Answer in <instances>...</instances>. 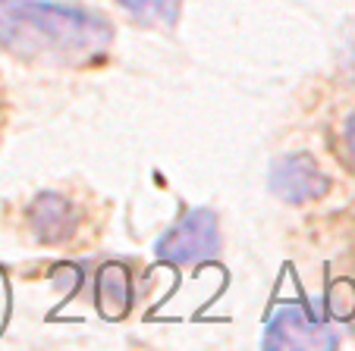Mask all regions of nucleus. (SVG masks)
Returning <instances> with one entry per match:
<instances>
[{
  "instance_id": "obj_1",
  "label": "nucleus",
  "mask_w": 355,
  "mask_h": 351,
  "mask_svg": "<svg viewBox=\"0 0 355 351\" xmlns=\"http://www.w3.org/2000/svg\"><path fill=\"white\" fill-rule=\"evenodd\" d=\"M0 44L26 60L85 63L114 44L101 13L47 0H0Z\"/></svg>"
},
{
  "instance_id": "obj_2",
  "label": "nucleus",
  "mask_w": 355,
  "mask_h": 351,
  "mask_svg": "<svg viewBox=\"0 0 355 351\" xmlns=\"http://www.w3.org/2000/svg\"><path fill=\"white\" fill-rule=\"evenodd\" d=\"M220 248V229H217L214 210H189L173 229L157 242V258L167 264H195L208 260Z\"/></svg>"
},
{
  "instance_id": "obj_3",
  "label": "nucleus",
  "mask_w": 355,
  "mask_h": 351,
  "mask_svg": "<svg viewBox=\"0 0 355 351\" xmlns=\"http://www.w3.org/2000/svg\"><path fill=\"white\" fill-rule=\"evenodd\" d=\"M270 188L286 204H311L327 195L330 182L309 154H289L277 160L270 170Z\"/></svg>"
},
{
  "instance_id": "obj_4",
  "label": "nucleus",
  "mask_w": 355,
  "mask_h": 351,
  "mask_svg": "<svg viewBox=\"0 0 355 351\" xmlns=\"http://www.w3.org/2000/svg\"><path fill=\"white\" fill-rule=\"evenodd\" d=\"M340 336L334 326L311 320L299 307H283L264 332V348H336Z\"/></svg>"
},
{
  "instance_id": "obj_5",
  "label": "nucleus",
  "mask_w": 355,
  "mask_h": 351,
  "mask_svg": "<svg viewBox=\"0 0 355 351\" xmlns=\"http://www.w3.org/2000/svg\"><path fill=\"white\" fill-rule=\"evenodd\" d=\"M76 213L69 207V201L57 198V195H41L32 204V226L38 232V239L44 242H60L67 239L76 226Z\"/></svg>"
},
{
  "instance_id": "obj_6",
  "label": "nucleus",
  "mask_w": 355,
  "mask_h": 351,
  "mask_svg": "<svg viewBox=\"0 0 355 351\" xmlns=\"http://www.w3.org/2000/svg\"><path fill=\"white\" fill-rule=\"evenodd\" d=\"M129 301H132V282L126 267H104L98 276V311L107 320H120L129 311Z\"/></svg>"
},
{
  "instance_id": "obj_7",
  "label": "nucleus",
  "mask_w": 355,
  "mask_h": 351,
  "mask_svg": "<svg viewBox=\"0 0 355 351\" xmlns=\"http://www.w3.org/2000/svg\"><path fill=\"white\" fill-rule=\"evenodd\" d=\"M116 3L126 7L139 22L161 28H173L180 22V10H182V0H116Z\"/></svg>"
},
{
  "instance_id": "obj_8",
  "label": "nucleus",
  "mask_w": 355,
  "mask_h": 351,
  "mask_svg": "<svg viewBox=\"0 0 355 351\" xmlns=\"http://www.w3.org/2000/svg\"><path fill=\"white\" fill-rule=\"evenodd\" d=\"M346 151H349V157H352V163H355V113L349 116V123H346Z\"/></svg>"
}]
</instances>
